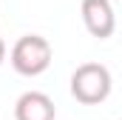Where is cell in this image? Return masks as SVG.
I'll return each mask as SVG.
<instances>
[{
  "instance_id": "6da1fadb",
  "label": "cell",
  "mask_w": 122,
  "mask_h": 120,
  "mask_svg": "<svg viewBox=\"0 0 122 120\" xmlns=\"http://www.w3.org/2000/svg\"><path fill=\"white\" fill-rule=\"evenodd\" d=\"M111 89H114V80H111L108 66H102V63H82L71 74V97L82 106L105 103Z\"/></svg>"
},
{
  "instance_id": "7a4b0ae2",
  "label": "cell",
  "mask_w": 122,
  "mask_h": 120,
  "mask_svg": "<svg viewBox=\"0 0 122 120\" xmlns=\"http://www.w3.org/2000/svg\"><path fill=\"white\" fill-rule=\"evenodd\" d=\"M51 43L43 37V34H23L11 52H9V60H11V69L23 77H37L43 74L48 66H51Z\"/></svg>"
},
{
  "instance_id": "3957f363",
  "label": "cell",
  "mask_w": 122,
  "mask_h": 120,
  "mask_svg": "<svg viewBox=\"0 0 122 120\" xmlns=\"http://www.w3.org/2000/svg\"><path fill=\"white\" fill-rule=\"evenodd\" d=\"M80 14H82V23H85L88 34L97 37V40H108L117 29V14H114L111 0H82Z\"/></svg>"
},
{
  "instance_id": "277c9868",
  "label": "cell",
  "mask_w": 122,
  "mask_h": 120,
  "mask_svg": "<svg viewBox=\"0 0 122 120\" xmlns=\"http://www.w3.org/2000/svg\"><path fill=\"white\" fill-rule=\"evenodd\" d=\"M57 106L46 91H23L14 103V120H54Z\"/></svg>"
},
{
  "instance_id": "5b68a950",
  "label": "cell",
  "mask_w": 122,
  "mask_h": 120,
  "mask_svg": "<svg viewBox=\"0 0 122 120\" xmlns=\"http://www.w3.org/2000/svg\"><path fill=\"white\" fill-rule=\"evenodd\" d=\"M3 60H6V43H3V37H0V66H3Z\"/></svg>"
}]
</instances>
